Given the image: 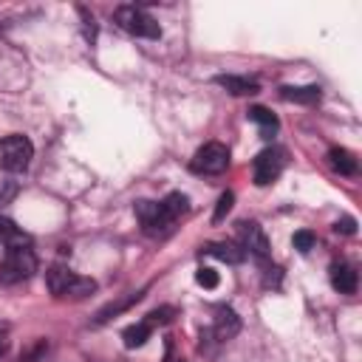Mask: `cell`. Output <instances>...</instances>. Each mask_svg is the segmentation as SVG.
<instances>
[{
    "mask_svg": "<svg viewBox=\"0 0 362 362\" xmlns=\"http://www.w3.org/2000/svg\"><path fill=\"white\" fill-rule=\"evenodd\" d=\"M195 280H198V286H204V288H215V286H218V274H215L212 269H198Z\"/></svg>",
    "mask_w": 362,
    "mask_h": 362,
    "instance_id": "cb8c5ba5",
    "label": "cell"
},
{
    "mask_svg": "<svg viewBox=\"0 0 362 362\" xmlns=\"http://www.w3.org/2000/svg\"><path fill=\"white\" fill-rule=\"evenodd\" d=\"M175 362H187V359H175Z\"/></svg>",
    "mask_w": 362,
    "mask_h": 362,
    "instance_id": "83f0119b",
    "label": "cell"
},
{
    "mask_svg": "<svg viewBox=\"0 0 362 362\" xmlns=\"http://www.w3.org/2000/svg\"><path fill=\"white\" fill-rule=\"evenodd\" d=\"M8 348V339H6V331H0V354H6Z\"/></svg>",
    "mask_w": 362,
    "mask_h": 362,
    "instance_id": "4316f807",
    "label": "cell"
},
{
    "mask_svg": "<svg viewBox=\"0 0 362 362\" xmlns=\"http://www.w3.org/2000/svg\"><path fill=\"white\" fill-rule=\"evenodd\" d=\"M136 218L141 221V229L147 235H167L173 229V218L161 206V201H139L136 204Z\"/></svg>",
    "mask_w": 362,
    "mask_h": 362,
    "instance_id": "5b68a950",
    "label": "cell"
},
{
    "mask_svg": "<svg viewBox=\"0 0 362 362\" xmlns=\"http://www.w3.org/2000/svg\"><path fill=\"white\" fill-rule=\"evenodd\" d=\"M0 243H6L8 249H17V246H28V235L6 215H0Z\"/></svg>",
    "mask_w": 362,
    "mask_h": 362,
    "instance_id": "9a60e30c",
    "label": "cell"
},
{
    "mask_svg": "<svg viewBox=\"0 0 362 362\" xmlns=\"http://www.w3.org/2000/svg\"><path fill=\"white\" fill-rule=\"evenodd\" d=\"M141 297H144V288H139V291H127V294H124V297H119L116 303H107L105 308H99V314H96V320H93V322H96V325H102V322H107L110 317H116V314H122V311H127V308H130L133 303H139Z\"/></svg>",
    "mask_w": 362,
    "mask_h": 362,
    "instance_id": "7c38bea8",
    "label": "cell"
},
{
    "mask_svg": "<svg viewBox=\"0 0 362 362\" xmlns=\"http://www.w3.org/2000/svg\"><path fill=\"white\" fill-rule=\"evenodd\" d=\"M249 119H252V122H257L263 133H274V130H277V116H274L272 110H266V107H260V105H255V107H249Z\"/></svg>",
    "mask_w": 362,
    "mask_h": 362,
    "instance_id": "d6986e66",
    "label": "cell"
},
{
    "mask_svg": "<svg viewBox=\"0 0 362 362\" xmlns=\"http://www.w3.org/2000/svg\"><path fill=\"white\" fill-rule=\"evenodd\" d=\"M280 96H283L286 102H297V105H314V102H320V88H317V85H303V88L283 85V88H280Z\"/></svg>",
    "mask_w": 362,
    "mask_h": 362,
    "instance_id": "4fadbf2b",
    "label": "cell"
},
{
    "mask_svg": "<svg viewBox=\"0 0 362 362\" xmlns=\"http://www.w3.org/2000/svg\"><path fill=\"white\" fill-rule=\"evenodd\" d=\"M17 195V184L14 181H0V204H8Z\"/></svg>",
    "mask_w": 362,
    "mask_h": 362,
    "instance_id": "d4e9b609",
    "label": "cell"
},
{
    "mask_svg": "<svg viewBox=\"0 0 362 362\" xmlns=\"http://www.w3.org/2000/svg\"><path fill=\"white\" fill-rule=\"evenodd\" d=\"M238 331H240V317H238L232 308H218V317H215V322H212V328H209L212 339H215V342H226V339H232Z\"/></svg>",
    "mask_w": 362,
    "mask_h": 362,
    "instance_id": "ba28073f",
    "label": "cell"
},
{
    "mask_svg": "<svg viewBox=\"0 0 362 362\" xmlns=\"http://www.w3.org/2000/svg\"><path fill=\"white\" fill-rule=\"evenodd\" d=\"M204 252H206V255H212V257H218V260H223V263H232V266L246 260V252H243V246H240V243H232V240L206 243V246H204Z\"/></svg>",
    "mask_w": 362,
    "mask_h": 362,
    "instance_id": "9c48e42d",
    "label": "cell"
},
{
    "mask_svg": "<svg viewBox=\"0 0 362 362\" xmlns=\"http://www.w3.org/2000/svg\"><path fill=\"white\" fill-rule=\"evenodd\" d=\"M173 314H175V308L164 305V308H156V311H150L144 322H150V325H164V322H170V320H173Z\"/></svg>",
    "mask_w": 362,
    "mask_h": 362,
    "instance_id": "7402d4cb",
    "label": "cell"
},
{
    "mask_svg": "<svg viewBox=\"0 0 362 362\" xmlns=\"http://www.w3.org/2000/svg\"><path fill=\"white\" fill-rule=\"evenodd\" d=\"M328 161H331V167H334L339 175H354V173L359 170L354 153H348L345 147H331V150H328Z\"/></svg>",
    "mask_w": 362,
    "mask_h": 362,
    "instance_id": "2e32d148",
    "label": "cell"
},
{
    "mask_svg": "<svg viewBox=\"0 0 362 362\" xmlns=\"http://www.w3.org/2000/svg\"><path fill=\"white\" fill-rule=\"evenodd\" d=\"M215 82L226 93H232V96H252V93L260 90V85L255 79H249V76H232V74H226V76H215Z\"/></svg>",
    "mask_w": 362,
    "mask_h": 362,
    "instance_id": "8fae6325",
    "label": "cell"
},
{
    "mask_svg": "<svg viewBox=\"0 0 362 362\" xmlns=\"http://www.w3.org/2000/svg\"><path fill=\"white\" fill-rule=\"evenodd\" d=\"M238 235H240L243 252H252L255 257H269V240H266V232L260 229L257 221H240Z\"/></svg>",
    "mask_w": 362,
    "mask_h": 362,
    "instance_id": "52a82bcc",
    "label": "cell"
},
{
    "mask_svg": "<svg viewBox=\"0 0 362 362\" xmlns=\"http://www.w3.org/2000/svg\"><path fill=\"white\" fill-rule=\"evenodd\" d=\"M71 277H74V272L68 269V266H51L48 272H45V286H48V291L54 294V297H62L65 294V288H68V283H71Z\"/></svg>",
    "mask_w": 362,
    "mask_h": 362,
    "instance_id": "5bb4252c",
    "label": "cell"
},
{
    "mask_svg": "<svg viewBox=\"0 0 362 362\" xmlns=\"http://www.w3.org/2000/svg\"><path fill=\"white\" fill-rule=\"evenodd\" d=\"M232 204H235V195L226 189V192H221V198H218V204H215V212H212V221L218 223V221H223L226 215H229V209H232Z\"/></svg>",
    "mask_w": 362,
    "mask_h": 362,
    "instance_id": "44dd1931",
    "label": "cell"
},
{
    "mask_svg": "<svg viewBox=\"0 0 362 362\" xmlns=\"http://www.w3.org/2000/svg\"><path fill=\"white\" fill-rule=\"evenodd\" d=\"M31 158H34V144L25 136L11 133V136H6L0 141V167L6 173H23V170H28Z\"/></svg>",
    "mask_w": 362,
    "mask_h": 362,
    "instance_id": "3957f363",
    "label": "cell"
},
{
    "mask_svg": "<svg viewBox=\"0 0 362 362\" xmlns=\"http://www.w3.org/2000/svg\"><path fill=\"white\" fill-rule=\"evenodd\" d=\"M113 20L119 23V28H124L133 37H147V40L161 37V25L144 8H139V6H130V3L127 6H119L116 14H113Z\"/></svg>",
    "mask_w": 362,
    "mask_h": 362,
    "instance_id": "7a4b0ae2",
    "label": "cell"
},
{
    "mask_svg": "<svg viewBox=\"0 0 362 362\" xmlns=\"http://www.w3.org/2000/svg\"><path fill=\"white\" fill-rule=\"evenodd\" d=\"M37 272V255L31 252V246H17V249H6L3 260H0V283L14 286L28 280Z\"/></svg>",
    "mask_w": 362,
    "mask_h": 362,
    "instance_id": "6da1fadb",
    "label": "cell"
},
{
    "mask_svg": "<svg viewBox=\"0 0 362 362\" xmlns=\"http://www.w3.org/2000/svg\"><path fill=\"white\" fill-rule=\"evenodd\" d=\"M356 283H359V277H356V269L354 266H348V263H334L331 266V286L339 294H354L356 291Z\"/></svg>",
    "mask_w": 362,
    "mask_h": 362,
    "instance_id": "30bf717a",
    "label": "cell"
},
{
    "mask_svg": "<svg viewBox=\"0 0 362 362\" xmlns=\"http://www.w3.org/2000/svg\"><path fill=\"white\" fill-rule=\"evenodd\" d=\"M314 240H317V238H314L311 232H305V229H303V232H294V249H300V252H308V249L314 246Z\"/></svg>",
    "mask_w": 362,
    "mask_h": 362,
    "instance_id": "603a6c76",
    "label": "cell"
},
{
    "mask_svg": "<svg viewBox=\"0 0 362 362\" xmlns=\"http://www.w3.org/2000/svg\"><path fill=\"white\" fill-rule=\"evenodd\" d=\"M93 291H96V280H90V277H79V274H74L62 297H68V300H82V297H88V294H93Z\"/></svg>",
    "mask_w": 362,
    "mask_h": 362,
    "instance_id": "e0dca14e",
    "label": "cell"
},
{
    "mask_svg": "<svg viewBox=\"0 0 362 362\" xmlns=\"http://www.w3.org/2000/svg\"><path fill=\"white\" fill-rule=\"evenodd\" d=\"M334 229L342 232V235H354V232H356V221H354V218H342V221L334 223Z\"/></svg>",
    "mask_w": 362,
    "mask_h": 362,
    "instance_id": "484cf974",
    "label": "cell"
},
{
    "mask_svg": "<svg viewBox=\"0 0 362 362\" xmlns=\"http://www.w3.org/2000/svg\"><path fill=\"white\" fill-rule=\"evenodd\" d=\"M283 164H286L283 150H277V147H266V150H260L257 158H255V164H252L255 184H257V187H269L272 181H277V175L283 173Z\"/></svg>",
    "mask_w": 362,
    "mask_h": 362,
    "instance_id": "8992f818",
    "label": "cell"
},
{
    "mask_svg": "<svg viewBox=\"0 0 362 362\" xmlns=\"http://www.w3.org/2000/svg\"><path fill=\"white\" fill-rule=\"evenodd\" d=\"M192 173H198V175H218V173H223L226 167H229V150H226V144H221V141H209V144H204L195 156H192Z\"/></svg>",
    "mask_w": 362,
    "mask_h": 362,
    "instance_id": "277c9868",
    "label": "cell"
},
{
    "mask_svg": "<svg viewBox=\"0 0 362 362\" xmlns=\"http://www.w3.org/2000/svg\"><path fill=\"white\" fill-rule=\"evenodd\" d=\"M150 331H153L150 322H136V325H130V328L122 331V339H124L127 348H139V345H144L150 339Z\"/></svg>",
    "mask_w": 362,
    "mask_h": 362,
    "instance_id": "ac0fdd59",
    "label": "cell"
},
{
    "mask_svg": "<svg viewBox=\"0 0 362 362\" xmlns=\"http://www.w3.org/2000/svg\"><path fill=\"white\" fill-rule=\"evenodd\" d=\"M161 206L167 209V215H170L173 221H178V218L189 209V201H187V195H181V192H170V195L161 201Z\"/></svg>",
    "mask_w": 362,
    "mask_h": 362,
    "instance_id": "ffe728a7",
    "label": "cell"
}]
</instances>
